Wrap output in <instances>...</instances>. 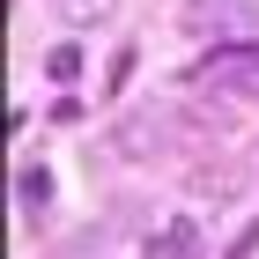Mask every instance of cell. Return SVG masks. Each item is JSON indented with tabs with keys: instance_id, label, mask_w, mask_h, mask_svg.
Wrapping results in <instances>:
<instances>
[{
	"instance_id": "cell-1",
	"label": "cell",
	"mask_w": 259,
	"mask_h": 259,
	"mask_svg": "<svg viewBox=\"0 0 259 259\" xmlns=\"http://www.w3.org/2000/svg\"><path fill=\"white\" fill-rule=\"evenodd\" d=\"M200 126L185 119V111H134V119H119L111 126V148H119V156H134V163H156V156H170V148H178V141H193Z\"/></svg>"
},
{
	"instance_id": "cell-2",
	"label": "cell",
	"mask_w": 259,
	"mask_h": 259,
	"mask_svg": "<svg viewBox=\"0 0 259 259\" xmlns=\"http://www.w3.org/2000/svg\"><path fill=\"white\" fill-rule=\"evenodd\" d=\"M185 30H207V37H252V30H259V0H185Z\"/></svg>"
},
{
	"instance_id": "cell-3",
	"label": "cell",
	"mask_w": 259,
	"mask_h": 259,
	"mask_svg": "<svg viewBox=\"0 0 259 259\" xmlns=\"http://www.w3.org/2000/svg\"><path fill=\"white\" fill-rule=\"evenodd\" d=\"M185 81H230V89H252V97H259V52H252L244 37H230L222 52H207Z\"/></svg>"
},
{
	"instance_id": "cell-4",
	"label": "cell",
	"mask_w": 259,
	"mask_h": 259,
	"mask_svg": "<svg viewBox=\"0 0 259 259\" xmlns=\"http://www.w3.org/2000/svg\"><path fill=\"white\" fill-rule=\"evenodd\" d=\"M193 193H207V200H215V193H222V200H237V193H244V163H237V156L200 163V170H193Z\"/></svg>"
},
{
	"instance_id": "cell-5",
	"label": "cell",
	"mask_w": 259,
	"mask_h": 259,
	"mask_svg": "<svg viewBox=\"0 0 259 259\" xmlns=\"http://www.w3.org/2000/svg\"><path fill=\"white\" fill-rule=\"evenodd\" d=\"M15 207H22V215H45V207H52V170L30 163V170L15 178Z\"/></svg>"
},
{
	"instance_id": "cell-6",
	"label": "cell",
	"mask_w": 259,
	"mask_h": 259,
	"mask_svg": "<svg viewBox=\"0 0 259 259\" xmlns=\"http://www.w3.org/2000/svg\"><path fill=\"white\" fill-rule=\"evenodd\" d=\"M52 8H60L67 30H97V22H111V8H119V0H52Z\"/></svg>"
},
{
	"instance_id": "cell-7",
	"label": "cell",
	"mask_w": 259,
	"mask_h": 259,
	"mask_svg": "<svg viewBox=\"0 0 259 259\" xmlns=\"http://www.w3.org/2000/svg\"><path fill=\"white\" fill-rule=\"evenodd\" d=\"M148 252H200V222L178 215V222H163L156 237H148Z\"/></svg>"
},
{
	"instance_id": "cell-8",
	"label": "cell",
	"mask_w": 259,
	"mask_h": 259,
	"mask_svg": "<svg viewBox=\"0 0 259 259\" xmlns=\"http://www.w3.org/2000/svg\"><path fill=\"white\" fill-rule=\"evenodd\" d=\"M45 74H52V81H74L81 74V52H74V45H52V52H45Z\"/></svg>"
}]
</instances>
